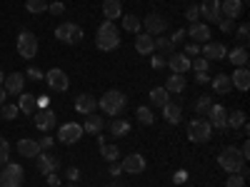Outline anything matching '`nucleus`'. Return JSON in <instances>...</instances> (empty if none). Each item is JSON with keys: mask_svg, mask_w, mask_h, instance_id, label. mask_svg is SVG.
Wrapping results in <instances>:
<instances>
[{"mask_svg": "<svg viewBox=\"0 0 250 187\" xmlns=\"http://www.w3.org/2000/svg\"><path fill=\"white\" fill-rule=\"evenodd\" d=\"M95 45L100 50H115L120 45V35H118V28L113 20H103V23L98 25V37H95Z\"/></svg>", "mask_w": 250, "mask_h": 187, "instance_id": "obj_1", "label": "nucleus"}, {"mask_svg": "<svg viewBox=\"0 0 250 187\" xmlns=\"http://www.w3.org/2000/svg\"><path fill=\"white\" fill-rule=\"evenodd\" d=\"M218 165L225 172L240 175V170L245 168V160H243V155H240V150L235 148V145H228V148H223L220 155H218Z\"/></svg>", "mask_w": 250, "mask_h": 187, "instance_id": "obj_2", "label": "nucleus"}, {"mask_svg": "<svg viewBox=\"0 0 250 187\" xmlns=\"http://www.w3.org/2000/svg\"><path fill=\"white\" fill-rule=\"evenodd\" d=\"M125 105H128V100H125V95L120 90H108L105 95L98 100V108L105 112V115H113V117L120 115L125 110Z\"/></svg>", "mask_w": 250, "mask_h": 187, "instance_id": "obj_3", "label": "nucleus"}, {"mask_svg": "<svg viewBox=\"0 0 250 187\" xmlns=\"http://www.w3.org/2000/svg\"><path fill=\"white\" fill-rule=\"evenodd\" d=\"M23 177H25L23 165L8 162V165H3V172H0V187H20Z\"/></svg>", "mask_w": 250, "mask_h": 187, "instance_id": "obj_4", "label": "nucleus"}, {"mask_svg": "<svg viewBox=\"0 0 250 187\" xmlns=\"http://www.w3.org/2000/svg\"><path fill=\"white\" fill-rule=\"evenodd\" d=\"M213 135V128H210V122L203 120V117H195L190 120V125H188V137H190L193 142H208Z\"/></svg>", "mask_w": 250, "mask_h": 187, "instance_id": "obj_5", "label": "nucleus"}, {"mask_svg": "<svg viewBox=\"0 0 250 187\" xmlns=\"http://www.w3.org/2000/svg\"><path fill=\"white\" fill-rule=\"evenodd\" d=\"M55 37L65 45H75V43L83 40V28L75 25V23H62V25L55 28Z\"/></svg>", "mask_w": 250, "mask_h": 187, "instance_id": "obj_6", "label": "nucleus"}, {"mask_svg": "<svg viewBox=\"0 0 250 187\" xmlns=\"http://www.w3.org/2000/svg\"><path fill=\"white\" fill-rule=\"evenodd\" d=\"M18 55L25 57V60H30V57L38 55V37L30 30H23V33L18 35Z\"/></svg>", "mask_w": 250, "mask_h": 187, "instance_id": "obj_7", "label": "nucleus"}, {"mask_svg": "<svg viewBox=\"0 0 250 187\" xmlns=\"http://www.w3.org/2000/svg\"><path fill=\"white\" fill-rule=\"evenodd\" d=\"M45 82H48V88H50V90H55V93H65V90L70 88V80H68V75L62 73L60 68L48 70V73H45Z\"/></svg>", "mask_w": 250, "mask_h": 187, "instance_id": "obj_8", "label": "nucleus"}, {"mask_svg": "<svg viewBox=\"0 0 250 187\" xmlns=\"http://www.w3.org/2000/svg\"><path fill=\"white\" fill-rule=\"evenodd\" d=\"M80 137H83V125H78V122H65V125L58 128V140L62 145H73Z\"/></svg>", "mask_w": 250, "mask_h": 187, "instance_id": "obj_9", "label": "nucleus"}, {"mask_svg": "<svg viewBox=\"0 0 250 187\" xmlns=\"http://www.w3.org/2000/svg\"><path fill=\"white\" fill-rule=\"evenodd\" d=\"M143 28L148 30V35H163L165 30H168V20H165L163 15H158V13H150V15H145Z\"/></svg>", "mask_w": 250, "mask_h": 187, "instance_id": "obj_10", "label": "nucleus"}, {"mask_svg": "<svg viewBox=\"0 0 250 187\" xmlns=\"http://www.w3.org/2000/svg\"><path fill=\"white\" fill-rule=\"evenodd\" d=\"M123 172H128V175H140V172H145V157L143 155H138V152H133V155H125V160H123Z\"/></svg>", "mask_w": 250, "mask_h": 187, "instance_id": "obj_11", "label": "nucleus"}, {"mask_svg": "<svg viewBox=\"0 0 250 187\" xmlns=\"http://www.w3.org/2000/svg\"><path fill=\"white\" fill-rule=\"evenodd\" d=\"M35 165H38V172L40 175H50V172H58L60 168V160L55 155H43V150H40L35 155Z\"/></svg>", "mask_w": 250, "mask_h": 187, "instance_id": "obj_12", "label": "nucleus"}, {"mask_svg": "<svg viewBox=\"0 0 250 187\" xmlns=\"http://www.w3.org/2000/svg\"><path fill=\"white\" fill-rule=\"evenodd\" d=\"M208 122H210V128H218V130H225L228 128V110L223 105H215L208 110Z\"/></svg>", "mask_w": 250, "mask_h": 187, "instance_id": "obj_13", "label": "nucleus"}, {"mask_svg": "<svg viewBox=\"0 0 250 187\" xmlns=\"http://www.w3.org/2000/svg\"><path fill=\"white\" fill-rule=\"evenodd\" d=\"M75 110H78L80 115H93V112L98 110V100H95V95H90V93L78 95V97H75Z\"/></svg>", "mask_w": 250, "mask_h": 187, "instance_id": "obj_14", "label": "nucleus"}, {"mask_svg": "<svg viewBox=\"0 0 250 187\" xmlns=\"http://www.w3.org/2000/svg\"><path fill=\"white\" fill-rule=\"evenodd\" d=\"M168 68L178 75H185L188 70H190V57H188L185 53H173V55H168Z\"/></svg>", "mask_w": 250, "mask_h": 187, "instance_id": "obj_15", "label": "nucleus"}, {"mask_svg": "<svg viewBox=\"0 0 250 187\" xmlns=\"http://www.w3.org/2000/svg\"><path fill=\"white\" fill-rule=\"evenodd\" d=\"M35 128L38 130H43V132H48V130H53L55 128V112L53 110H35Z\"/></svg>", "mask_w": 250, "mask_h": 187, "instance_id": "obj_16", "label": "nucleus"}, {"mask_svg": "<svg viewBox=\"0 0 250 187\" xmlns=\"http://www.w3.org/2000/svg\"><path fill=\"white\" fill-rule=\"evenodd\" d=\"M23 85H25V75H20V73L5 75V80H3V88L8 95H20L23 93Z\"/></svg>", "mask_w": 250, "mask_h": 187, "instance_id": "obj_17", "label": "nucleus"}, {"mask_svg": "<svg viewBox=\"0 0 250 187\" xmlns=\"http://www.w3.org/2000/svg\"><path fill=\"white\" fill-rule=\"evenodd\" d=\"M200 13H203V18L208 20V23H218V20L223 18L220 15V0H203Z\"/></svg>", "mask_w": 250, "mask_h": 187, "instance_id": "obj_18", "label": "nucleus"}, {"mask_svg": "<svg viewBox=\"0 0 250 187\" xmlns=\"http://www.w3.org/2000/svg\"><path fill=\"white\" fill-rule=\"evenodd\" d=\"M230 82H233V88H238L240 93H248V88H250V73H248V65H245V68H235V73L230 75Z\"/></svg>", "mask_w": 250, "mask_h": 187, "instance_id": "obj_19", "label": "nucleus"}, {"mask_svg": "<svg viewBox=\"0 0 250 187\" xmlns=\"http://www.w3.org/2000/svg\"><path fill=\"white\" fill-rule=\"evenodd\" d=\"M185 35H190L193 43H210V28L203 23H193L190 30H185Z\"/></svg>", "mask_w": 250, "mask_h": 187, "instance_id": "obj_20", "label": "nucleus"}, {"mask_svg": "<svg viewBox=\"0 0 250 187\" xmlns=\"http://www.w3.org/2000/svg\"><path fill=\"white\" fill-rule=\"evenodd\" d=\"M200 53L205 55V60H223V57H228V48L223 43H205V48Z\"/></svg>", "mask_w": 250, "mask_h": 187, "instance_id": "obj_21", "label": "nucleus"}, {"mask_svg": "<svg viewBox=\"0 0 250 187\" xmlns=\"http://www.w3.org/2000/svg\"><path fill=\"white\" fill-rule=\"evenodd\" d=\"M210 85L218 95H228L233 90V82H230V75H225V73H218L215 77H210Z\"/></svg>", "mask_w": 250, "mask_h": 187, "instance_id": "obj_22", "label": "nucleus"}, {"mask_svg": "<svg viewBox=\"0 0 250 187\" xmlns=\"http://www.w3.org/2000/svg\"><path fill=\"white\" fill-rule=\"evenodd\" d=\"M240 13H243V3H240V0H220V15L235 20V18H240Z\"/></svg>", "mask_w": 250, "mask_h": 187, "instance_id": "obj_23", "label": "nucleus"}, {"mask_svg": "<svg viewBox=\"0 0 250 187\" xmlns=\"http://www.w3.org/2000/svg\"><path fill=\"white\" fill-rule=\"evenodd\" d=\"M163 117L168 125H178L180 117H183V108L178 105V102H165L163 105Z\"/></svg>", "mask_w": 250, "mask_h": 187, "instance_id": "obj_24", "label": "nucleus"}, {"mask_svg": "<svg viewBox=\"0 0 250 187\" xmlns=\"http://www.w3.org/2000/svg\"><path fill=\"white\" fill-rule=\"evenodd\" d=\"M18 108H20V112H25V115H35V110H38V97H35V93H23V95H20Z\"/></svg>", "mask_w": 250, "mask_h": 187, "instance_id": "obj_25", "label": "nucleus"}, {"mask_svg": "<svg viewBox=\"0 0 250 187\" xmlns=\"http://www.w3.org/2000/svg\"><path fill=\"white\" fill-rule=\"evenodd\" d=\"M40 152V145L30 137H23V140H18V155H23V157H35Z\"/></svg>", "mask_w": 250, "mask_h": 187, "instance_id": "obj_26", "label": "nucleus"}, {"mask_svg": "<svg viewBox=\"0 0 250 187\" xmlns=\"http://www.w3.org/2000/svg\"><path fill=\"white\" fill-rule=\"evenodd\" d=\"M153 35H148V33H143V35H138L135 37V50L140 53V55H150V53H155V45H153Z\"/></svg>", "mask_w": 250, "mask_h": 187, "instance_id": "obj_27", "label": "nucleus"}, {"mask_svg": "<svg viewBox=\"0 0 250 187\" xmlns=\"http://www.w3.org/2000/svg\"><path fill=\"white\" fill-rule=\"evenodd\" d=\"M105 128V122H103L100 115H85V125H83V132H90V135H100V130Z\"/></svg>", "mask_w": 250, "mask_h": 187, "instance_id": "obj_28", "label": "nucleus"}, {"mask_svg": "<svg viewBox=\"0 0 250 187\" xmlns=\"http://www.w3.org/2000/svg\"><path fill=\"white\" fill-rule=\"evenodd\" d=\"M228 60H230L235 68H245V65H248V60H250L248 48H243V45H240V48H233L230 53H228Z\"/></svg>", "mask_w": 250, "mask_h": 187, "instance_id": "obj_29", "label": "nucleus"}, {"mask_svg": "<svg viewBox=\"0 0 250 187\" xmlns=\"http://www.w3.org/2000/svg\"><path fill=\"white\" fill-rule=\"evenodd\" d=\"M103 15H105V20H113V23H115V18L123 15L120 0H105V3H103Z\"/></svg>", "mask_w": 250, "mask_h": 187, "instance_id": "obj_30", "label": "nucleus"}, {"mask_svg": "<svg viewBox=\"0 0 250 187\" xmlns=\"http://www.w3.org/2000/svg\"><path fill=\"white\" fill-rule=\"evenodd\" d=\"M98 145H100V155L105 157L108 162H115V160H118L120 150L115 148V145H108V142H105V137H103V135H98Z\"/></svg>", "mask_w": 250, "mask_h": 187, "instance_id": "obj_31", "label": "nucleus"}, {"mask_svg": "<svg viewBox=\"0 0 250 187\" xmlns=\"http://www.w3.org/2000/svg\"><path fill=\"white\" fill-rule=\"evenodd\" d=\"M165 90L168 93H183L185 90V75H178V73H173V75H168V80H165Z\"/></svg>", "mask_w": 250, "mask_h": 187, "instance_id": "obj_32", "label": "nucleus"}, {"mask_svg": "<svg viewBox=\"0 0 250 187\" xmlns=\"http://www.w3.org/2000/svg\"><path fill=\"white\" fill-rule=\"evenodd\" d=\"M150 102L155 108H163L165 102H170V93L165 90V88H153L150 90Z\"/></svg>", "mask_w": 250, "mask_h": 187, "instance_id": "obj_33", "label": "nucleus"}, {"mask_svg": "<svg viewBox=\"0 0 250 187\" xmlns=\"http://www.w3.org/2000/svg\"><path fill=\"white\" fill-rule=\"evenodd\" d=\"M110 132L115 135V137H125L130 132V122L128 120H120V117H113V122H110Z\"/></svg>", "mask_w": 250, "mask_h": 187, "instance_id": "obj_34", "label": "nucleus"}, {"mask_svg": "<svg viewBox=\"0 0 250 187\" xmlns=\"http://www.w3.org/2000/svg\"><path fill=\"white\" fill-rule=\"evenodd\" d=\"M153 45H155V50H160L163 55H173V53H175V45L170 43V37H155Z\"/></svg>", "mask_w": 250, "mask_h": 187, "instance_id": "obj_35", "label": "nucleus"}, {"mask_svg": "<svg viewBox=\"0 0 250 187\" xmlns=\"http://www.w3.org/2000/svg\"><path fill=\"white\" fill-rule=\"evenodd\" d=\"M243 125H245V112H243V110H233V112H228V128L238 130V128H243Z\"/></svg>", "mask_w": 250, "mask_h": 187, "instance_id": "obj_36", "label": "nucleus"}, {"mask_svg": "<svg viewBox=\"0 0 250 187\" xmlns=\"http://www.w3.org/2000/svg\"><path fill=\"white\" fill-rule=\"evenodd\" d=\"M135 120H138L140 125H153V122H155V115H153L150 108H145V105H143V108L135 110Z\"/></svg>", "mask_w": 250, "mask_h": 187, "instance_id": "obj_37", "label": "nucleus"}, {"mask_svg": "<svg viewBox=\"0 0 250 187\" xmlns=\"http://www.w3.org/2000/svg\"><path fill=\"white\" fill-rule=\"evenodd\" d=\"M123 28L128 30V33H135V35H138L140 28H143V23H140L135 15H123Z\"/></svg>", "mask_w": 250, "mask_h": 187, "instance_id": "obj_38", "label": "nucleus"}, {"mask_svg": "<svg viewBox=\"0 0 250 187\" xmlns=\"http://www.w3.org/2000/svg\"><path fill=\"white\" fill-rule=\"evenodd\" d=\"M213 108V97L210 95H200L198 100H195V112L198 115H208V110Z\"/></svg>", "mask_w": 250, "mask_h": 187, "instance_id": "obj_39", "label": "nucleus"}, {"mask_svg": "<svg viewBox=\"0 0 250 187\" xmlns=\"http://www.w3.org/2000/svg\"><path fill=\"white\" fill-rule=\"evenodd\" d=\"M25 8H28V13L40 15V13H45V10H48V3H45V0H28Z\"/></svg>", "mask_w": 250, "mask_h": 187, "instance_id": "obj_40", "label": "nucleus"}, {"mask_svg": "<svg viewBox=\"0 0 250 187\" xmlns=\"http://www.w3.org/2000/svg\"><path fill=\"white\" fill-rule=\"evenodd\" d=\"M8 157H10V145L5 137H0V165H8Z\"/></svg>", "mask_w": 250, "mask_h": 187, "instance_id": "obj_41", "label": "nucleus"}, {"mask_svg": "<svg viewBox=\"0 0 250 187\" xmlns=\"http://www.w3.org/2000/svg\"><path fill=\"white\" fill-rule=\"evenodd\" d=\"M0 110H3V120H15L20 115V108L18 105H3Z\"/></svg>", "mask_w": 250, "mask_h": 187, "instance_id": "obj_42", "label": "nucleus"}, {"mask_svg": "<svg viewBox=\"0 0 250 187\" xmlns=\"http://www.w3.org/2000/svg\"><path fill=\"white\" fill-rule=\"evenodd\" d=\"M208 62H210V60H205V57H195V60H190V68H193L195 73H208Z\"/></svg>", "mask_w": 250, "mask_h": 187, "instance_id": "obj_43", "label": "nucleus"}, {"mask_svg": "<svg viewBox=\"0 0 250 187\" xmlns=\"http://www.w3.org/2000/svg\"><path fill=\"white\" fill-rule=\"evenodd\" d=\"M150 65H153V70H163L165 65H168V57H165V55H153Z\"/></svg>", "mask_w": 250, "mask_h": 187, "instance_id": "obj_44", "label": "nucleus"}, {"mask_svg": "<svg viewBox=\"0 0 250 187\" xmlns=\"http://www.w3.org/2000/svg\"><path fill=\"white\" fill-rule=\"evenodd\" d=\"M225 187H245V177L230 175V177H228V182H225Z\"/></svg>", "mask_w": 250, "mask_h": 187, "instance_id": "obj_45", "label": "nucleus"}, {"mask_svg": "<svg viewBox=\"0 0 250 187\" xmlns=\"http://www.w3.org/2000/svg\"><path fill=\"white\" fill-rule=\"evenodd\" d=\"M218 25H220L223 33H230V30L235 28V20H230V18H220V20H218Z\"/></svg>", "mask_w": 250, "mask_h": 187, "instance_id": "obj_46", "label": "nucleus"}, {"mask_svg": "<svg viewBox=\"0 0 250 187\" xmlns=\"http://www.w3.org/2000/svg\"><path fill=\"white\" fill-rule=\"evenodd\" d=\"M185 18L190 20V23H198V18H200V8H198V5H190V8L185 10Z\"/></svg>", "mask_w": 250, "mask_h": 187, "instance_id": "obj_47", "label": "nucleus"}, {"mask_svg": "<svg viewBox=\"0 0 250 187\" xmlns=\"http://www.w3.org/2000/svg\"><path fill=\"white\" fill-rule=\"evenodd\" d=\"M248 37H250V28H248V23H243V25L238 28V40L243 43V48H245V43H248Z\"/></svg>", "mask_w": 250, "mask_h": 187, "instance_id": "obj_48", "label": "nucleus"}, {"mask_svg": "<svg viewBox=\"0 0 250 187\" xmlns=\"http://www.w3.org/2000/svg\"><path fill=\"white\" fill-rule=\"evenodd\" d=\"M48 10H50L53 15H62V13H65V5H62V3H58V0H55V3H50V5H48Z\"/></svg>", "mask_w": 250, "mask_h": 187, "instance_id": "obj_49", "label": "nucleus"}, {"mask_svg": "<svg viewBox=\"0 0 250 187\" xmlns=\"http://www.w3.org/2000/svg\"><path fill=\"white\" fill-rule=\"evenodd\" d=\"M38 145H40V150H50V148H53V137H50V135L40 137V140H38Z\"/></svg>", "mask_w": 250, "mask_h": 187, "instance_id": "obj_50", "label": "nucleus"}, {"mask_svg": "<svg viewBox=\"0 0 250 187\" xmlns=\"http://www.w3.org/2000/svg\"><path fill=\"white\" fill-rule=\"evenodd\" d=\"M25 75H28L30 80H43V77H45V73H40L38 68H28V73H25Z\"/></svg>", "mask_w": 250, "mask_h": 187, "instance_id": "obj_51", "label": "nucleus"}, {"mask_svg": "<svg viewBox=\"0 0 250 187\" xmlns=\"http://www.w3.org/2000/svg\"><path fill=\"white\" fill-rule=\"evenodd\" d=\"M183 40H185V30H175V35H170V43H173V45L183 43Z\"/></svg>", "mask_w": 250, "mask_h": 187, "instance_id": "obj_52", "label": "nucleus"}, {"mask_svg": "<svg viewBox=\"0 0 250 187\" xmlns=\"http://www.w3.org/2000/svg\"><path fill=\"white\" fill-rule=\"evenodd\" d=\"M185 55H200V45L198 43H190L185 48Z\"/></svg>", "mask_w": 250, "mask_h": 187, "instance_id": "obj_53", "label": "nucleus"}, {"mask_svg": "<svg viewBox=\"0 0 250 187\" xmlns=\"http://www.w3.org/2000/svg\"><path fill=\"white\" fill-rule=\"evenodd\" d=\"M48 187H60V177H58L55 172L48 175Z\"/></svg>", "mask_w": 250, "mask_h": 187, "instance_id": "obj_54", "label": "nucleus"}, {"mask_svg": "<svg viewBox=\"0 0 250 187\" xmlns=\"http://www.w3.org/2000/svg\"><path fill=\"white\" fill-rule=\"evenodd\" d=\"M195 80L200 82V85H208V82H210V75H208V73H198Z\"/></svg>", "mask_w": 250, "mask_h": 187, "instance_id": "obj_55", "label": "nucleus"}, {"mask_svg": "<svg viewBox=\"0 0 250 187\" xmlns=\"http://www.w3.org/2000/svg\"><path fill=\"white\" fill-rule=\"evenodd\" d=\"M173 180L180 185V182H185V180H188V172H185V170H178V172L173 175Z\"/></svg>", "mask_w": 250, "mask_h": 187, "instance_id": "obj_56", "label": "nucleus"}, {"mask_svg": "<svg viewBox=\"0 0 250 187\" xmlns=\"http://www.w3.org/2000/svg\"><path fill=\"white\" fill-rule=\"evenodd\" d=\"M240 155H243V160H248V157H250V142H248V140L243 142V148H240Z\"/></svg>", "mask_w": 250, "mask_h": 187, "instance_id": "obj_57", "label": "nucleus"}, {"mask_svg": "<svg viewBox=\"0 0 250 187\" xmlns=\"http://www.w3.org/2000/svg\"><path fill=\"white\" fill-rule=\"evenodd\" d=\"M68 177H70L73 182H78V177H80V170H78V168H70V170H68Z\"/></svg>", "mask_w": 250, "mask_h": 187, "instance_id": "obj_58", "label": "nucleus"}, {"mask_svg": "<svg viewBox=\"0 0 250 187\" xmlns=\"http://www.w3.org/2000/svg\"><path fill=\"white\" fill-rule=\"evenodd\" d=\"M120 172H123V168H120L118 162H113V165H110V175H113V177H118Z\"/></svg>", "mask_w": 250, "mask_h": 187, "instance_id": "obj_59", "label": "nucleus"}, {"mask_svg": "<svg viewBox=\"0 0 250 187\" xmlns=\"http://www.w3.org/2000/svg\"><path fill=\"white\" fill-rule=\"evenodd\" d=\"M48 102H50L48 97H38V110H45V108H48Z\"/></svg>", "mask_w": 250, "mask_h": 187, "instance_id": "obj_60", "label": "nucleus"}, {"mask_svg": "<svg viewBox=\"0 0 250 187\" xmlns=\"http://www.w3.org/2000/svg\"><path fill=\"white\" fill-rule=\"evenodd\" d=\"M5 95H8V93H5V88H3V85H0V108H3V105H5Z\"/></svg>", "mask_w": 250, "mask_h": 187, "instance_id": "obj_61", "label": "nucleus"}, {"mask_svg": "<svg viewBox=\"0 0 250 187\" xmlns=\"http://www.w3.org/2000/svg\"><path fill=\"white\" fill-rule=\"evenodd\" d=\"M3 80H5V73H3V70H0V85H3Z\"/></svg>", "mask_w": 250, "mask_h": 187, "instance_id": "obj_62", "label": "nucleus"}, {"mask_svg": "<svg viewBox=\"0 0 250 187\" xmlns=\"http://www.w3.org/2000/svg\"><path fill=\"white\" fill-rule=\"evenodd\" d=\"M65 187H78V185H65Z\"/></svg>", "mask_w": 250, "mask_h": 187, "instance_id": "obj_63", "label": "nucleus"}, {"mask_svg": "<svg viewBox=\"0 0 250 187\" xmlns=\"http://www.w3.org/2000/svg\"><path fill=\"white\" fill-rule=\"evenodd\" d=\"M240 3H243V5H245V3H248V0H240Z\"/></svg>", "mask_w": 250, "mask_h": 187, "instance_id": "obj_64", "label": "nucleus"}]
</instances>
